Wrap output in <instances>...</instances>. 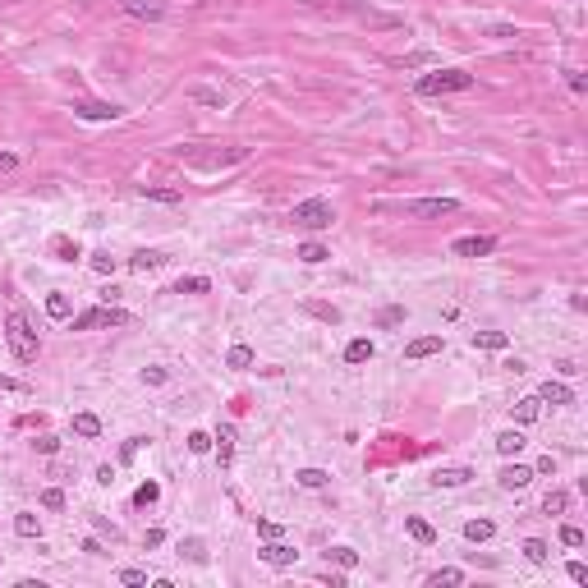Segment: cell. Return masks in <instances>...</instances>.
I'll use <instances>...</instances> for the list:
<instances>
[{"label":"cell","instance_id":"obj_25","mask_svg":"<svg viewBox=\"0 0 588 588\" xmlns=\"http://www.w3.org/2000/svg\"><path fill=\"white\" fill-rule=\"evenodd\" d=\"M138 193L152 198V202H184V193H179V189H156V184H138Z\"/></svg>","mask_w":588,"mask_h":588},{"label":"cell","instance_id":"obj_50","mask_svg":"<svg viewBox=\"0 0 588 588\" xmlns=\"http://www.w3.org/2000/svg\"><path fill=\"white\" fill-rule=\"evenodd\" d=\"M161 543H166V533H161V529H147L143 533V547H161Z\"/></svg>","mask_w":588,"mask_h":588},{"label":"cell","instance_id":"obj_26","mask_svg":"<svg viewBox=\"0 0 588 588\" xmlns=\"http://www.w3.org/2000/svg\"><path fill=\"white\" fill-rule=\"evenodd\" d=\"M46 317H74V308H69V294H46Z\"/></svg>","mask_w":588,"mask_h":588},{"label":"cell","instance_id":"obj_38","mask_svg":"<svg viewBox=\"0 0 588 588\" xmlns=\"http://www.w3.org/2000/svg\"><path fill=\"white\" fill-rule=\"evenodd\" d=\"M120 584L124 588H147V570H133V566L120 570Z\"/></svg>","mask_w":588,"mask_h":588},{"label":"cell","instance_id":"obj_47","mask_svg":"<svg viewBox=\"0 0 588 588\" xmlns=\"http://www.w3.org/2000/svg\"><path fill=\"white\" fill-rule=\"evenodd\" d=\"M193 101H207V106H221V92H207V88H193Z\"/></svg>","mask_w":588,"mask_h":588},{"label":"cell","instance_id":"obj_5","mask_svg":"<svg viewBox=\"0 0 588 588\" xmlns=\"http://www.w3.org/2000/svg\"><path fill=\"white\" fill-rule=\"evenodd\" d=\"M460 202L455 198H414V202H405V211L409 216H419V221H437V216H451Z\"/></svg>","mask_w":588,"mask_h":588},{"label":"cell","instance_id":"obj_16","mask_svg":"<svg viewBox=\"0 0 588 588\" xmlns=\"http://www.w3.org/2000/svg\"><path fill=\"white\" fill-rule=\"evenodd\" d=\"M524 446H529V442H524V432H520V428H506V432L497 437V451H501L506 460H515V455L524 451Z\"/></svg>","mask_w":588,"mask_h":588},{"label":"cell","instance_id":"obj_10","mask_svg":"<svg viewBox=\"0 0 588 588\" xmlns=\"http://www.w3.org/2000/svg\"><path fill=\"white\" fill-rule=\"evenodd\" d=\"M120 5H124L129 19H147V23L166 19V0H120Z\"/></svg>","mask_w":588,"mask_h":588},{"label":"cell","instance_id":"obj_21","mask_svg":"<svg viewBox=\"0 0 588 588\" xmlns=\"http://www.w3.org/2000/svg\"><path fill=\"white\" fill-rule=\"evenodd\" d=\"M326 244H317V239H303L299 244V262H308V266H317V262H326Z\"/></svg>","mask_w":588,"mask_h":588},{"label":"cell","instance_id":"obj_2","mask_svg":"<svg viewBox=\"0 0 588 588\" xmlns=\"http://www.w3.org/2000/svg\"><path fill=\"white\" fill-rule=\"evenodd\" d=\"M469 88H474V74H465V69H437V74H423L414 83L419 97H451V92H469Z\"/></svg>","mask_w":588,"mask_h":588},{"label":"cell","instance_id":"obj_19","mask_svg":"<svg viewBox=\"0 0 588 588\" xmlns=\"http://www.w3.org/2000/svg\"><path fill=\"white\" fill-rule=\"evenodd\" d=\"M368 359H372V340H368V336L345 345V363H368Z\"/></svg>","mask_w":588,"mask_h":588},{"label":"cell","instance_id":"obj_33","mask_svg":"<svg viewBox=\"0 0 588 588\" xmlns=\"http://www.w3.org/2000/svg\"><path fill=\"white\" fill-rule=\"evenodd\" d=\"M225 368H253V349H248V345H230Z\"/></svg>","mask_w":588,"mask_h":588},{"label":"cell","instance_id":"obj_30","mask_svg":"<svg viewBox=\"0 0 588 588\" xmlns=\"http://www.w3.org/2000/svg\"><path fill=\"white\" fill-rule=\"evenodd\" d=\"M74 432L78 437H101V419L97 414H74Z\"/></svg>","mask_w":588,"mask_h":588},{"label":"cell","instance_id":"obj_40","mask_svg":"<svg viewBox=\"0 0 588 588\" xmlns=\"http://www.w3.org/2000/svg\"><path fill=\"white\" fill-rule=\"evenodd\" d=\"M42 506H46V511H65V492H60V488H46L42 492Z\"/></svg>","mask_w":588,"mask_h":588},{"label":"cell","instance_id":"obj_24","mask_svg":"<svg viewBox=\"0 0 588 588\" xmlns=\"http://www.w3.org/2000/svg\"><path fill=\"white\" fill-rule=\"evenodd\" d=\"M207 289H211L207 276H179L175 280V294H207Z\"/></svg>","mask_w":588,"mask_h":588},{"label":"cell","instance_id":"obj_9","mask_svg":"<svg viewBox=\"0 0 588 588\" xmlns=\"http://www.w3.org/2000/svg\"><path fill=\"white\" fill-rule=\"evenodd\" d=\"M257 556H262L266 566H276V570H289V566H294V556H299V552H294V547H285V543H280V538H266V547H262V552H257Z\"/></svg>","mask_w":588,"mask_h":588},{"label":"cell","instance_id":"obj_23","mask_svg":"<svg viewBox=\"0 0 588 588\" xmlns=\"http://www.w3.org/2000/svg\"><path fill=\"white\" fill-rule=\"evenodd\" d=\"M492 533H497V524H492V520H469L465 524V538H469V543H488Z\"/></svg>","mask_w":588,"mask_h":588},{"label":"cell","instance_id":"obj_29","mask_svg":"<svg viewBox=\"0 0 588 588\" xmlns=\"http://www.w3.org/2000/svg\"><path fill=\"white\" fill-rule=\"evenodd\" d=\"M474 345H478V349H506V345H511V336H506V331H478Z\"/></svg>","mask_w":588,"mask_h":588},{"label":"cell","instance_id":"obj_54","mask_svg":"<svg viewBox=\"0 0 588 588\" xmlns=\"http://www.w3.org/2000/svg\"><path fill=\"white\" fill-rule=\"evenodd\" d=\"M533 474H556V460H552V455H543L538 465H533Z\"/></svg>","mask_w":588,"mask_h":588},{"label":"cell","instance_id":"obj_12","mask_svg":"<svg viewBox=\"0 0 588 588\" xmlns=\"http://www.w3.org/2000/svg\"><path fill=\"white\" fill-rule=\"evenodd\" d=\"M129 266L138 271V276H147V271H161V266H166V253H161V248H138V253L129 257Z\"/></svg>","mask_w":588,"mask_h":588},{"label":"cell","instance_id":"obj_49","mask_svg":"<svg viewBox=\"0 0 588 588\" xmlns=\"http://www.w3.org/2000/svg\"><path fill=\"white\" fill-rule=\"evenodd\" d=\"M10 170H19V156H14V152H0V175H10Z\"/></svg>","mask_w":588,"mask_h":588},{"label":"cell","instance_id":"obj_17","mask_svg":"<svg viewBox=\"0 0 588 588\" xmlns=\"http://www.w3.org/2000/svg\"><path fill=\"white\" fill-rule=\"evenodd\" d=\"M405 529H409V538H414V543H423V547L437 543V529H432L428 520H419V515H409V520H405Z\"/></svg>","mask_w":588,"mask_h":588},{"label":"cell","instance_id":"obj_4","mask_svg":"<svg viewBox=\"0 0 588 588\" xmlns=\"http://www.w3.org/2000/svg\"><path fill=\"white\" fill-rule=\"evenodd\" d=\"M129 322V312L124 308H111V303H97V308H83L69 322V331H92V326H124Z\"/></svg>","mask_w":588,"mask_h":588},{"label":"cell","instance_id":"obj_1","mask_svg":"<svg viewBox=\"0 0 588 588\" xmlns=\"http://www.w3.org/2000/svg\"><path fill=\"white\" fill-rule=\"evenodd\" d=\"M5 345H10V354L19 359V363H33L37 349H42V340H37L33 322H28L23 312H10V317H5Z\"/></svg>","mask_w":588,"mask_h":588},{"label":"cell","instance_id":"obj_28","mask_svg":"<svg viewBox=\"0 0 588 588\" xmlns=\"http://www.w3.org/2000/svg\"><path fill=\"white\" fill-rule=\"evenodd\" d=\"M179 556H189L193 566H207V547H202V538H184V543H179Z\"/></svg>","mask_w":588,"mask_h":588},{"label":"cell","instance_id":"obj_6","mask_svg":"<svg viewBox=\"0 0 588 588\" xmlns=\"http://www.w3.org/2000/svg\"><path fill=\"white\" fill-rule=\"evenodd\" d=\"M234 442H239L234 423H221V428L211 432V446H216V465H221V469H230V465H234Z\"/></svg>","mask_w":588,"mask_h":588},{"label":"cell","instance_id":"obj_27","mask_svg":"<svg viewBox=\"0 0 588 588\" xmlns=\"http://www.w3.org/2000/svg\"><path fill=\"white\" fill-rule=\"evenodd\" d=\"M14 533L19 538H42V520L37 515H14Z\"/></svg>","mask_w":588,"mask_h":588},{"label":"cell","instance_id":"obj_44","mask_svg":"<svg viewBox=\"0 0 588 588\" xmlns=\"http://www.w3.org/2000/svg\"><path fill=\"white\" fill-rule=\"evenodd\" d=\"M561 543H566V547H584V529L566 524V529H561Z\"/></svg>","mask_w":588,"mask_h":588},{"label":"cell","instance_id":"obj_39","mask_svg":"<svg viewBox=\"0 0 588 588\" xmlns=\"http://www.w3.org/2000/svg\"><path fill=\"white\" fill-rule=\"evenodd\" d=\"M51 248H56L65 262H74V257H78V244H74V239H65V234H56V244H51Z\"/></svg>","mask_w":588,"mask_h":588},{"label":"cell","instance_id":"obj_20","mask_svg":"<svg viewBox=\"0 0 588 588\" xmlns=\"http://www.w3.org/2000/svg\"><path fill=\"white\" fill-rule=\"evenodd\" d=\"M543 511H547V515H566V511H570V492H566V488H552V492L543 497Z\"/></svg>","mask_w":588,"mask_h":588},{"label":"cell","instance_id":"obj_35","mask_svg":"<svg viewBox=\"0 0 588 588\" xmlns=\"http://www.w3.org/2000/svg\"><path fill=\"white\" fill-rule=\"evenodd\" d=\"M303 308H308L312 317H322V322H331V326L340 322V308H331V303H312V299H308V303H303Z\"/></svg>","mask_w":588,"mask_h":588},{"label":"cell","instance_id":"obj_53","mask_svg":"<svg viewBox=\"0 0 588 588\" xmlns=\"http://www.w3.org/2000/svg\"><path fill=\"white\" fill-rule=\"evenodd\" d=\"M97 483H101V488H111V483H115V469L101 465V469H97Z\"/></svg>","mask_w":588,"mask_h":588},{"label":"cell","instance_id":"obj_55","mask_svg":"<svg viewBox=\"0 0 588 588\" xmlns=\"http://www.w3.org/2000/svg\"><path fill=\"white\" fill-rule=\"evenodd\" d=\"M0 391H28L23 382H14V377H0Z\"/></svg>","mask_w":588,"mask_h":588},{"label":"cell","instance_id":"obj_48","mask_svg":"<svg viewBox=\"0 0 588 588\" xmlns=\"http://www.w3.org/2000/svg\"><path fill=\"white\" fill-rule=\"evenodd\" d=\"M138 446H143V437H129V442L120 446V460H133V455H138Z\"/></svg>","mask_w":588,"mask_h":588},{"label":"cell","instance_id":"obj_32","mask_svg":"<svg viewBox=\"0 0 588 588\" xmlns=\"http://www.w3.org/2000/svg\"><path fill=\"white\" fill-rule=\"evenodd\" d=\"M524 556H529L533 566H547V556H552V547H547L543 538H529V543H524Z\"/></svg>","mask_w":588,"mask_h":588},{"label":"cell","instance_id":"obj_52","mask_svg":"<svg viewBox=\"0 0 588 588\" xmlns=\"http://www.w3.org/2000/svg\"><path fill=\"white\" fill-rule=\"evenodd\" d=\"M143 377H147V382H152V386H161V382H166V377H170V372H166V368H147Z\"/></svg>","mask_w":588,"mask_h":588},{"label":"cell","instance_id":"obj_37","mask_svg":"<svg viewBox=\"0 0 588 588\" xmlns=\"http://www.w3.org/2000/svg\"><path fill=\"white\" fill-rule=\"evenodd\" d=\"M400 322H405V308H400V303H391V308L377 312V326H400Z\"/></svg>","mask_w":588,"mask_h":588},{"label":"cell","instance_id":"obj_34","mask_svg":"<svg viewBox=\"0 0 588 588\" xmlns=\"http://www.w3.org/2000/svg\"><path fill=\"white\" fill-rule=\"evenodd\" d=\"M326 556H331L336 566H345V570H354V566H359V552H354V547H331Z\"/></svg>","mask_w":588,"mask_h":588},{"label":"cell","instance_id":"obj_36","mask_svg":"<svg viewBox=\"0 0 588 588\" xmlns=\"http://www.w3.org/2000/svg\"><path fill=\"white\" fill-rule=\"evenodd\" d=\"M156 501H161V488H156V483H143V488L133 492V506H156Z\"/></svg>","mask_w":588,"mask_h":588},{"label":"cell","instance_id":"obj_8","mask_svg":"<svg viewBox=\"0 0 588 588\" xmlns=\"http://www.w3.org/2000/svg\"><path fill=\"white\" fill-rule=\"evenodd\" d=\"M74 115L78 120H120L124 106H115V101H74Z\"/></svg>","mask_w":588,"mask_h":588},{"label":"cell","instance_id":"obj_7","mask_svg":"<svg viewBox=\"0 0 588 588\" xmlns=\"http://www.w3.org/2000/svg\"><path fill=\"white\" fill-rule=\"evenodd\" d=\"M492 248H497V239H492V234H465V239H455V244H451V253H455V257H488Z\"/></svg>","mask_w":588,"mask_h":588},{"label":"cell","instance_id":"obj_15","mask_svg":"<svg viewBox=\"0 0 588 588\" xmlns=\"http://www.w3.org/2000/svg\"><path fill=\"white\" fill-rule=\"evenodd\" d=\"M469 478H474V469H437V474H432V488H465V483H469Z\"/></svg>","mask_w":588,"mask_h":588},{"label":"cell","instance_id":"obj_45","mask_svg":"<svg viewBox=\"0 0 588 588\" xmlns=\"http://www.w3.org/2000/svg\"><path fill=\"white\" fill-rule=\"evenodd\" d=\"M280 533L285 529H280L276 520H257V538H280Z\"/></svg>","mask_w":588,"mask_h":588},{"label":"cell","instance_id":"obj_22","mask_svg":"<svg viewBox=\"0 0 588 588\" xmlns=\"http://www.w3.org/2000/svg\"><path fill=\"white\" fill-rule=\"evenodd\" d=\"M538 414H543V400L538 395H524L520 405H515V423H533Z\"/></svg>","mask_w":588,"mask_h":588},{"label":"cell","instance_id":"obj_13","mask_svg":"<svg viewBox=\"0 0 588 588\" xmlns=\"http://www.w3.org/2000/svg\"><path fill=\"white\" fill-rule=\"evenodd\" d=\"M538 400H543V405H575V391H570L566 382H552V377H547L543 386H538Z\"/></svg>","mask_w":588,"mask_h":588},{"label":"cell","instance_id":"obj_46","mask_svg":"<svg viewBox=\"0 0 588 588\" xmlns=\"http://www.w3.org/2000/svg\"><path fill=\"white\" fill-rule=\"evenodd\" d=\"M566 575L575 579V584H588V566H584V561H570V566H566Z\"/></svg>","mask_w":588,"mask_h":588},{"label":"cell","instance_id":"obj_43","mask_svg":"<svg viewBox=\"0 0 588 588\" xmlns=\"http://www.w3.org/2000/svg\"><path fill=\"white\" fill-rule=\"evenodd\" d=\"M189 451H193V455H207V451H211V437L207 432H189Z\"/></svg>","mask_w":588,"mask_h":588},{"label":"cell","instance_id":"obj_18","mask_svg":"<svg viewBox=\"0 0 588 588\" xmlns=\"http://www.w3.org/2000/svg\"><path fill=\"white\" fill-rule=\"evenodd\" d=\"M455 584H465V570H455V566H442L428 575V588H455Z\"/></svg>","mask_w":588,"mask_h":588},{"label":"cell","instance_id":"obj_14","mask_svg":"<svg viewBox=\"0 0 588 588\" xmlns=\"http://www.w3.org/2000/svg\"><path fill=\"white\" fill-rule=\"evenodd\" d=\"M442 354V336H419V340L405 345V359H432Z\"/></svg>","mask_w":588,"mask_h":588},{"label":"cell","instance_id":"obj_56","mask_svg":"<svg viewBox=\"0 0 588 588\" xmlns=\"http://www.w3.org/2000/svg\"><path fill=\"white\" fill-rule=\"evenodd\" d=\"M0 5H14V0H0Z\"/></svg>","mask_w":588,"mask_h":588},{"label":"cell","instance_id":"obj_41","mask_svg":"<svg viewBox=\"0 0 588 588\" xmlns=\"http://www.w3.org/2000/svg\"><path fill=\"white\" fill-rule=\"evenodd\" d=\"M37 455H56V451H60V437H51V432H42V437H37Z\"/></svg>","mask_w":588,"mask_h":588},{"label":"cell","instance_id":"obj_31","mask_svg":"<svg viewBox=\"0 0 588 588\" xmlns=\"http://www.w3.org/2000/svg\"><path fill=\"white\" fill-rule=\"evenodd\" d=\"M326 469H299V474H294V483H299V488H326Z\"/></svg>","mask_w":588,"mask_h":588},{"label":"cell","instance_id":"obj_11","mask_svg":"<svg viewBox=\"0 0 588 588\" xmlns=\"http://www.w3.org/2000/svg\"><path fill=\"white\" fill-rule=\"evenodd\" d=\"M533 478H538V474H533L529 465H506V469L497 474V483H501L506 492H524V488L533 483Z\"/></svg>","mask_w":588,"mask_h":588},{"label":"cell","instance_id":"obj_51","mask_svg":"<svg viewBox=\"0 0 588 588\" xmlns=\"http://www.w3.org/2000/svg\"><path fill=\"white\" fill-rule=\"evenodd\" d=\"M570 92H588V78L579 69H570Z\"/></svg>","mask_w":588,"mask_h":588},{"label":"cell","instance_id":"obj_3","mask_svg":"<svg viewBox=\"0 0 588 588\" xmlns=\"http://www.w3.org/2000/svg\"><path fill=\"white\" fill-rule=\"evenodd\" d=\"M289 221L299 225V230H331L336 221V207L326 198H303L294 202V211H289Z\"/></svg>","mask_w":588,"mask_h":588},{"label":"cell","instance_id":"obj_42","mask_svg":"<svg viewBox=\"0 0 588 588\" xmlns=\"http://www.w3.org/2000/svg\"><path fill=\"white\" fill-rule=\"evenodd\" d=\"M92 271H97V276H111V271H115V257L111 253H92Z\"/></svg>","mask_w":588,"mask_h":588}]
</instances>
